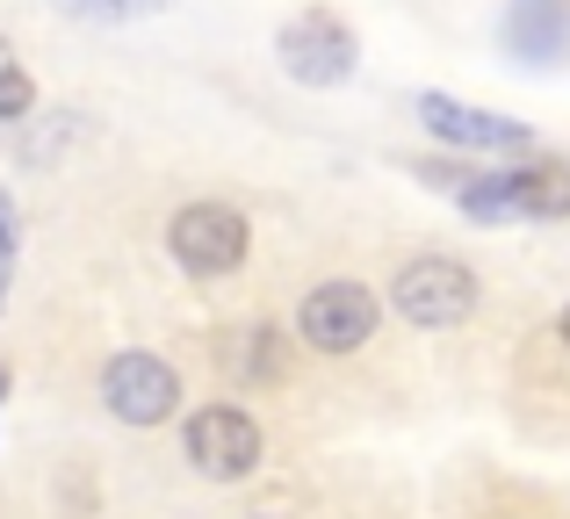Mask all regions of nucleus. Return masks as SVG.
Segmentation results:
<instances>
[{
  "mask_svg": "<svg viewBox=\"0 0 570 519\" xmlns=\"http://www.w3.org/2000/svg\"><path fill=\"white\" fill-rule=\"evenodd\" d=\"M181 440H188V462L203 469L209 483H238V477L261 469V419L238 411V405H203Z\"/></svg>",
  "mask_w": 570,
  "mask_h": 519,
  "instance_id": "obj_4",
  "label": "nucleus"
},
{
  "mask_svg": "<svg viewBox=\"0 0 570 519\" xmlns=\"http://www.w3.org/2000/svg\"><path fill=\"white\" fill-rule=\"evenodd\" d=\"M354 29L340 22L333 8H304L289 29H282V66H289V80L304 87H340L354 80Z\"/></svg>",
  "mask_w": 570,
  "mask_h": 519,
  "instance_id": "obj_6",
  "label": "nucleus"
},
{
  "mask_svg": "<svg viewBox=\"0 0 570 519\" xmlns=\"http://www.w3.org/2000/svg\"><path fill=\"white\" fill-rule=\"evenodd\" d=\"M72 14H95V22H124V14H159L167 0H66Z\"/></svg>",
  "mask_w": 570,
  "mask_h": 519,
  "instance_id": "obj_12",
  "label": "nucleus"
},
{
  "mask_svg": "<svg viewBox=\"0 0 570 519\" xmlns=\"http://www.w3.org/2000/svg\"><path fill=\"white\" fill-rule=\"evenodd\" d=\"M261 519H267V512H261Z\"/></svg>",
  "mask_w": 570,
  "mask_h": 519,
  "instance_id": "obj_15",
  "label": "nucleus"
},
{
  "mask_svg": "<svg viewBox=\"0 0 570 519\" xmlns=\"http://www.w3.org/2000/svg\"><path fill=\"white\" fill-rule=\"evenodd\" d=\"M412 109H419V123H426L433 138L462 144V152H528V123H513V116L462 109V101H448V94H419Z\"/></svg>",
  "mask_w": 570,
  "mask_h": 519,
  "instance_id": "obj_8",
  "label": "nucleus"
},
{
  "mask_svg": "<svg viewBox=\"0 0 570 519\" xmlns=\"http://www.w3.org/2000/svg\"><path fill=\"white\" fill-rule=\"evenodd\" d=\"M101 405L124 426H159L181 405V376H174L159 353H116V361L101 368Z\"/></svg>",
  "mask_w": 570,
  "mask_h": 519,
  "instance_id": "obj_7",
  "label": "nucleus"
},
{
  "mask_svg": "<svg viewBox=\"0 0 570 519\" xmlns=\"http://www.w3.org/2000/svg\"><path fill=\"white\" fill-rule=\"evenodd\" d=\"M390 303H397L404 325H426V332H441V325H462L476 310V275L462 260H404L397 281H390Z\"/></svg>",
  "mask_w": 570,
  "mask_h": 519,
  "instance_id": "obj_2",
  "label": "nucleus"
},
{
  "mask_svg": "<svg viewBox=\"0 0 570 519\" xmlns=\"http://www.w3.org/2000/svg\"><path fill=\"white\" fill-rule=\"evenodd\" d=\"M29 109H37V87H29V72L0 66V123H22Z\"/></svg>",
  "mask_w": 570,
  "mask_h": 519,
  "instance_id": "obj_11",
  "label": "nucleus"
},
{
  "mask_svg": "<svg viewBox=\"0 0 570 519\" xmlns=\"http://www.w3.org/2000/svg\"><path fill=\"white\" fill-rule=\"evenodd\" d=\"M282 361H289V353H282V332H267V325H261V332H253L246 347L232 353L238 376H282Z\"/></svg>",
  "mask_w": 570,
  "mask_h": 519,
  "instance_id": "obj_10",
  "label": "nucleus"
},
{
  "mask_svg": "<svg viewBox=\"0 0 570 519\" xmlns=\"http://www.w3.org/2000/svg\"><path fill=\"white\" fill-rule=\"evenodd\" d=\"M167 246L188 275H232L253 246V224L232 210V202H188L181 217L167 224Z\"/></svg>",
  "mask_w": 570,
  "mask_h": 519,
  "instance_id": "obj_5",
  "label": "nucleus"
},
{
  "mask_svg": "<svg viewBox=\"0 0 570 519\" xmlns=\"http://www.w3.org/2000/svg\"><path fill=\"white\" fill-rule=\"evenodd\" d=\"M505 37H513L520 58H557L563 37H570V8L563 0H520V8L505 14Z\"/></svg>",
  "mask_w": 570,
  "mask_h": 519,
  "instance_id": "obj_9",
  "label": "nucleus"
},
{
  "mask_svg": "<svg viewBox=\"0 0 570 519\" xmlns=\"http://www.w3.org/2000/svg\"><path fill=\"white\" fill-rule=\"evenodd\" d=\"M376 318H383V303L368 281H318L304 296V310H296V332L318 353H354L376 339Z\"/></svg>",
  "mask_w": 570,
  "mask_h": 519,
  "instance_id": "obj_3",
  "label": "nucleus"
},
{
  "mask_svg": "<svg viewBox=\"0 0 570 519\" xmlns=\"http://www.w3.org/2000/svg\"><path fill=\"white\" fill-rule=\"evenodd\" d=\"M557 332H563V347H570V303H563V318H557Z\"/></svg>",
  "mask_w": 570,
  "mask_h": 519,
  "instance_id": "obj_14",
  "label": "nucleus"
},
{
  "mask_svg": "<svg viewBox=\"0 0 570 519\" xmlns=\"http://www.w3.org/2000/svg\"><path fill=\"white\" fill-rule=\"evenodd\" d=\"M455 202L484 224L505 217H570V167L563 159H528L513 173H484V181H462Z\"/></svg>",
  "mask_w": 570,
  "mask_h": 519,
  "instance_id": "obj_1",
  "label": "nucleus"
},
{
  "mask_svg": "<svg viewBox=\"0 0 570 519\" xmlns=\"http://www.w3.org/2000/svg\"><path fill=\"white\" fill-rule=\"evenodd\" d=\"M8 267H14V202L0 196V281H8Z\"/></svg>",
  "mask_w": 570,
  "mask_h": 519,
  "instance_id": "obj_13",
  "label": "nucleus"
}]
</instances>
